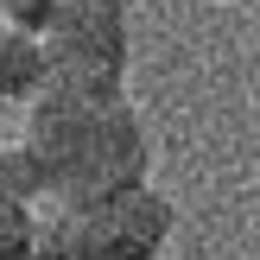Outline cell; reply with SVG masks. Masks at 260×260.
Returning a JSON list of instances; mask_svg holds the SVG:
<instances>
[{"label": "cell", "instance_id": "obj_5", "mask_svg": "<svg viewBox=\"0 0 260 260\" xmlns=\"http://www.w3.org/2000/svg\"><path fill=\"white\" fill-rule=\"evenodd\" d=\"M0 190L19 203H51V178H45V159H38L25 140H13V146H0Z\"/></svg>", "mask_w": 260, "mask_h": 260}, {"label": "cell", "instance_id": "obj_3", "mask_svg": "<svg viewBox=\"0 0 260 260\" xmlns=\"http://www.w3.org/2000/svg\"><path fill=\"white\" fill-rule=\"evenodd\" d=\"M178 210L152 184L114 190L102 203H76L57 210L51 222H38V248L57 260H159L172 241Z\"/></svg>", "mask_w": 260, "mask_h": 260}, {"label": "cell", "instance_id": "obj_2", "mask_svg": "<svg viewBox=\"0 0 260 260\" xmlns=\"http://www.w3.org/2000/svg\"><path fill=\"white\" fill-rule=\"evenodd\" d=\"M13 25L45 45L51 76L63 83H127V0H13Z\"/></svg>", "mask_w": 260, "mask_h": 260}, {"label": "cell", "instance_id": "obj_4", "mask_svg": "<svg viewBox=\"0 0 260 260\" xmlns=\"http://www.w3.org/2000/svg\"><path fill=\"white\" fill-rule=\"evenodd\" d=\"M45 83H51V57H45V45H38L25 25L0 19V102H19V108H25Z\"/></svg>", "mask_w": 260, "mask_h": 260}, {"label": "cell", "instance_id": "obj_7", "mask_svg": "<svg viewBox=\"0 0 260 260\" xmlns=\"http://www.w3.org/2000/svg\"><path fill=\"white\" fill-rule=\"evenodd\" d=\"M32 260H57V254H45V248H38V254H32Z\"/></svg>", "mask_w": 260, "mask_h": 260}, {"label": "cell", "instance_id": "obj_6", "mask_svg": "<svg viewBox=\"0 0 260 260\" xmlns=\"http://www.w3.org/2000/svg\"><path fill=\"white\" fill-rule=\"evenodd\" d=\"M38 254V210L0 190V260H32Z\"/></svg>", "mask_w": 260, "mask_h": 260}, {"label": "cell", "instance_id": "obj_1", "mask_svg": "<svg viewBox=\"0 0 260 260\" xmlns=\"http://www.w3.org/2000/svg\"><path fill=\"white\" fill-rule=\"evenodd\" d=\"M25 146L45 159L51 203H102L152 178V134L127 83H63L51 76L25 102Z\"/></svg>", "mask_w": 260, "mask_h": 260}, {"label": "cell", "instance_id": "obj_8", "mask_svg": "<svg viewBox=\"0 0 260 260\" xmlns=\"http://www.w3.org/2000/svg\"><path fill=\"white\" fill-rule=\"evenodd\" d=\"M7 7H13V0H0V19H7Z\"/></svg>", "mask_w": 260, "mask_h": 260}]
</instances>
